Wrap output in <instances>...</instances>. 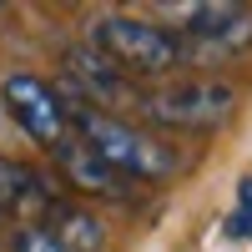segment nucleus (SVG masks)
<instances>
[{"instance_id":"obj_4","label":"nucleus","mask_w":252,"mask_h":252,"mask_svg":"<svg viewBox=\"0 0 252 252\" xmlns=\"http://www.w3.org/2000/svg\"><path fill=\"white\" fill-rule=\"evenodd\" d=\"M0 101H5V111L20 121V131L40 146H56L71 136V121H66V101L61 91H51L40 76H10L5 86H0Z\"/></svg>"},{"instance_id":"obj_1","label":"nucleus","mask_w":252,"mask_h":252,"mask_svg":"<svg viewBox=\"0 0 252 252\" xmlns=\"http://www.w3.org/2000/svg\"><path fill=\"white\" fill-rule=\"evenodd\" d=\"M66 121L76 126V136L91 146V152L111 166L116 177H136V182H166L177 172V152L157 136L136 131V126L116 121L111 111H96L86 101H66Z\"/></svg>"},{"instance_id":"obj_5","label":"nucleus","mask_w":252,"mask_h":252,"mask_svg":"<svg viewBox=\"0 0 252 252\" xmlns=\"http://www.w3.org/2000/svg\"><path fill=\"white\" fill-rule=\"evenodd\" d=\"M66 61H71V76L81 81V101H86V106L96 101V111H101V106H126V101H141V96L131 91V81H126L101 51L81 46V51H71Z\"/></svg>"},{"instance_id":"obj_2","label":"nucleus","mask_w":252,"mask_h":252,"mask_svg":"<svg viewBox=\"0 0 252 252\" xmlns=\"http://www.w3.org/2000/svg\"><path fill=\"white\" fill-rule=\"evenodd\" d=\"M91 51H101L111 66L126 76H161L182 66V40L172 31L152 26V20H131V15H101L91 26Z\"/></svg>"},{"instance_id":"obj_6","label":"nucleus","mask_w":252,"mask_h":252,"mask_svg":"<svg viewBox=\"0 0 252 252\" xmlns=\"http://www.w3.org/2000/svg\"><path fill=\"white\" fill-rule=\"evenodd\" d=\"M56 166L66 172V182H71V187H81V192H96V197H116V192H121V187H116L121 177H116V172H111V166L101 161V157H96V152H91V146L81 141L76 131L56 146Z\"/></svg>"},{"instance_id":"obj_9","label":"nucleus","mask_w":252,"mask_h":252,"mask_svg":"<svg viewBox=\"0 0 252 252\" xmlns=\"http://www.w3.org/2000/svg\"><path fill=\"white\" fill-rule=\"evenodd\" d=\"M26 197H40L35 172H31V166H20V161H10V157H0V207L15 212Z\"/></svg>"},{"instance_id":"obj_7","label":"nucleus","mask_w":252,"mask_h":252,"mask_svg":"<svg viewBox=\"0 0 252 252\" xmlns=\"http://www.w3.org/2000/svg\"><path fill=\"white\" fill-rule=\"evenodd\" d=\"M187 31L197 40L217 51H242L252 40V10H237V5H197L192 20H187Z\"/></svg>"},{"instance_id":"obj_8","label":"nucleus","mask_w":252,"mask_h":252,"mask_svg":"<svg viewBox=\"0 0 252 252\" xmlns=\"http://www.w3.org/2000/svg\"><path fill=\"white\" fill-rule=\"evenodd\" d=\"M46 232L66 252H101V242H106V232H101V222L91 212H81V207H56V202H51V227Z\"/></svg>"},{"instance_id":"obj_11","label":"nucleus","mask_w":252,"mask_h":252,"mask_svg":"<svg viewBox=\"0 0 252 252\" xmlns=\"http://www.w3.org/2000/svg\"><path fill=\"white\" fill-rule=\"evenodd\" d=\"M10 252H66V247H61L40 222H31V227H20V232L10 237Z\"/></svg>"},{"instance_id":"obj_10","label":"nucleus","mask_w":252,"mask_h":252,"mask_svg":"<svg viewBox=\"0 0 252 252\" xmlns=\"http://www.w3.org/2000/svg\"><path fill=\"white\" fill-rule=\"evenodd\" d=\"M227 237L232 242L252 237V177L237 182V207H232V217H227Z\"/></svg>"},{"instance_id":"obj_3","label":"nucleus","mask_w":252,"mask_h":252,"mask_svg":"<svg viewBox=\"0 0 252 252\" xmlns=\"http://www.w3.org/2000/svg\"><path fill=\"white\" fill-rule=\"evenodd\" d=\"M232 86L222 81H182V86H166L141 96V111L161 121V126H182V131H212L232 116Z\"/></svg>"}]
</instances>
